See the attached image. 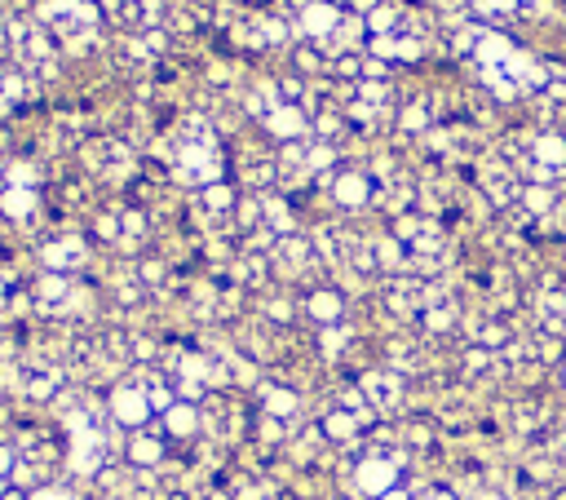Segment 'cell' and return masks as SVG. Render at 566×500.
<instances>
[{
  "instance_id": "16",
  "label": "cell",
  "mask_w": 566,
  "mask_h": 500,
  "mask_svg": "<svg viewBox=\"0 0 566 500\" xmlns=\"http://www.w3.org/2000/svg\"><path fill=\"white\" fill-rule=\"evenodd\" d=\"M346 346H350V328H346V324L319 328V350H324L328 359H341V355H346Z\"/></svg>"
},
{
  "instance_id": "15",
  "label": "cell",
  "mask_w": 566,
  "mask_h": 500,
  "mask_svg": "<svg viewBox=\"0 0 566 500\" xmlns=\"http://www.w3.org/2000/svg\"><path fill=\"white\" fill-rule=\"evenodd\" d=\"M518 204H522V208H526V213H531V217L540 221V217H548V213L557 208V195H553L548 186L531 182V186H522V199H518Z\"/></svg>"
},
{
  "instance_id": "22",
  "label": "cell",
  "mask_w": 566,
  "mask_h": 500,
  "mask_svg": "<svg viewBox=\"0 0 566 500\" xmlns=\"http://www.w3.org/2000/svg\"><path fill=\"white\" fill-rule=\"evenodd\" d=\"M491 359H496L491 350L474 346V350H465V372H469V377H474V372H487V368H491Z\"/></svg>"
},
{
  "instance_id": "17",
  "label": "cell",
  "mask_w": 566,
  "mask_h": 500,
  "mask_svg": "<svg viewBox=\"0 0 566 500\" xmlns=\"http://www.w3.org/2000/svg\"><path fill=\"white\" fill-rule=\"evenodd\" d=\"M359 102H368L377 111H390V85L385 80H359Z\"/></svg>"
},
{
  "instance_id": "28",
  "label": "cell",
  "mask_w": 566,
  "mask_h": 500,
  "mask_svg": "<svg viewBox=\"0 0 566 500\" xmlns=\"http://www.w3.org/2000/svg\"><path fill=\"white\" fill-rule=\"evenodd\" d=\"M133 359H142V363H146V359H155V341L138 337V341H133Z\"/></svg>"
},
{
  "instance_id": "11",
  "label": "cell",
  "mask_w": 566,
  "mask_h": 500,
  "mask_svg": "<svg viewBox=\"0 0 566 500\" xmlns=\"http://www.w3.org/2000/svg\"><path fill=\"white\" fill-rule=\"evenodd\" d=\"M306 315H311L319 328H333V324L346 319V297H341L337 289H315V293L306 297Z\"/></svg>"
},
{
  "instance_id": "30",
  "label": "cell",
  "mask_w": 566,
  "mask_h": 500,
  "mask_svg": "<svg viewBox=\"0 0 566 500\" xmlns=\"http://www.w3.org/2000/svg\"><path fill=\"white\" fill-rule=\"evenodd\" d=\"M6 487H10V482H6V478H0V496H6Z\"/></svg>"
},
{
  "instance_id": "1",
  "label": "cell",
  "mask_w": 566,
  "mask_h": 500,
  "mask_svg": "<svg viewBox=\"0 0 566 500\" xmlns=\"http://www.w3.org/2000/svg\"><path fill=\"white\" fill-rule=\"evenodd\" d=\"M341 19H346V10H341V6H328V0H311V6L302 10V19L293 23V32H297L302 41L324 45V41H333V36H337Z\"/></svg>"
},
{
  "instance_id": "12",
  "label": "cell",
  "mask_w": 566,
  "mask_h": 500,
  "mask_svg": "<svg viewBox=\"0 0 566 500\" xmlns=\"http://www.w3.org/2000/svg\"><path fill=\"white\" fill-rule=\"evenodd\" d=\"M526 155H531L540 169H548V173L557 177V173L566 169V138H562V133H540Z\"/></svg>"
},
{
  "instance_id": "5",
  "label": "cell",
  "mask_w": 566,
  "mask_h": 500,
  "mask_svg": "<svg viewBox=\"0 0 566 500\" xmlns=\"http://www.w3.org/2000/svg\"><path fill=\"white\" fill-rule=\"evenodd\" d=\"M261 129H265L270 138H279V142H302L306 129H311V111H306V107H274V111L261 120Z\"/></svg>"
},
{
  "instance_id": "7",
  "label": "cell",
  "mask_w": 566,
  "mask_h": 500,
  "mask_svg": "<svg viewBox=\"0 0 566 500\" xmlns=\"http://www.w3.org/2000/svg\"><path fill=\"white\" fill-rule=\"evenodd\" d=\"M377 182L368 177V173H333V199L341 204V208H363V204H372L377 199Z\"/></svg>"
},
{
  "instance_id": "26",
  "label": "cell",
  "mask_w": 566,
  "mask_h": 500,
  "mask_svg": "<svg viewBox=\"0 0 566 500\" xmlns=\"http://www.w3.org/2000/svg\"><path fill=\"white\" fill-rule=\"evenodd\" d=\"M14 465H19V452H14V443H0V478H6V482H10Z\"/></svg>"
},
{
  "instance_id": "13",
  "label": "cell",
  "mask_w": 566,
  "mask_h": 500,
  "mask_svg": "<svg viewBox=\"0 0 566 500\" xmlns=\"http://www.w3.org/2000/svg\"><path fill=\"white\" fill-rule=\"evenodd\" d=\"M195 199H199V208H204L208 217H230L235 204H239V191H235L230 182H213V186H204Z\"/></svg>"
},
{
  "instance_id": "27",
  "label": "cell",
  "mask_w": 566,
  "mask_h": 500,
  "mask_svg": "<svg viewBox=\"0 0 566 500\" xmlns=\"http://www.w3.org/2000/svg\"><path fill=\"white\" fill-rule=\"evenodd\" d=\"M265 315H270L274 324H289V319H293V302H265Z\"/></svg>"
},
{
  "instance_id": "18",
  "label": "cell",
  "mask_w": 566,
  "mask_h": 500,
  "mask_svg": "<svg viewBox=\"0 0 566 500\" xmlns=\"http://www.w3.org/2000/svg\"><path fill=\"white\" fill-rule=\"evenodd\" d=\"M283 434H289V421H274V416L261 412V421H257V443H261V447H274V443H283Z\"/></svg>"
},
{
  "instance_id": "21",
  "label": "cell",
  "mask_w": 566,
  "mask_h": 500,
  "mask_svg": "<svg viewBox=\"0 0 566 500\" xmlns=\"http://www.w3.org/2000/svg\"><path fill=\"white\" fill-rule=\"evenodd\" d=\"M293 63H297V72H302V76H315V72H324V67H328V58H324V54H315V50H297V54H293Z\"/></svg>"
},
{
  "instance_id": "10",
  "label": "cell",
  "mask_w": 566,
  "mask_h": 500,
  "mask_svg": "<svg viewBox=\"0 0 566 500\" xmlns=\"http://www.w3.org/2000/svg\"><path fill=\"white\" fill-rule=\"evenodd\" d=\"M257 399H261V412L274 416V421H293L302 412V394L289 390V385H257Z\"/></svg>"
},
{
  "instance_id": "14",
  "label": "cell",
  "mask_w": 566,
  "mask_h": 500,
  "mask_svg": "<svg viewBox=\"0 0 566 500\" xmlns=\"http://www.w3.org/2000/svg\"><path fill=\"white\" fill-rule=\"evenodd\" d=\"M319 430H324V438H328V443L350 447V443L359 438V430H363V425H359V416H350L346 407H333V412L324 416V425H319Z\"/></svg>"
},
{
  "instance_id": "32",
  "label": "cell",
  "mask_w": 566,
  "mask_h": 500,
  "mask_svg": "<svg viewBox=\"0 0 566 500\" xmlns=\"http://www.w3.org/2000/svg\"><path fill=\"white\" fill-rule=\"evenodd\" d=\"M562 447H566V443H562Z\"/></svg>"
},
{
  "instance_id": "24",
  "label": "cell",
  "mask_w": 566,
  "mask_h": 500,
  "mask_svg": "<svg viewBox=\"0 0 566 500\" xmlns=\"http://www.w3.org/2000/svg\"><path fill=\"white\" fill-rule=\"evenodd\" d=\"M394 72V63H385V58H372V54H363V80H385Z\"/></svg>"
},
{
  "instance_id": "25",
  "label": "cell",
  "mask_w": 566,
  "mask_h": 500,
  "mask_svg": "<svg viewBox=\"0 0 566 500\" xmlns=\"http://www.w3.org/2000/svg\"><path fill=\"white\" fill-rule=\"evenodd\" d=\"M138 275H142V284H160L168 271H164V262H155V258H146L142 267H138Z\"/></svg>"
},
{
  "instance_id": "8",
  "label": "cell",
  "mask_w": 566,
  "mask_h": 500,
  "mask_svg": "<svg viewBox=\"0 0 566 500\" xmlns=\"http://www.w3.org/2000/svg\"><path fill=\"white\" fill-rule=\"evenodd\" d=\"M124 456L133 469H160L164 465V434L155 430H133V438L124 443Z\"/></svg>"
},
{
  "instance_id": "20",
  "label": "cell",
  "mask_w": 566,
  "mask_h": 500,
  "mask_svg": "<svg viewBox=\"0 0 566 500\" xmlns=\"http://www.w3.org/2000/svg\"><path fill=\"white\" fill-rule=\"evenodd\" d=\"M333 72L341 76V85H359V80H363V58H359V54H346V58L333 63Z\"/></svg>"
},
{
  "instance_id": "4",
  "label": "cell",
  "mask_w": 566,
  "mask_h": 500,
  "mask_svg": "<svg viewBox=\"0 0 566 500\" xmlns=\"http://www.w3.org/2000/svg\"><path fill=\"white\" fill-rule=\"evenodd\" d=\"M355 482H359V491H368V496L377 500V496H385V491L399 487V465H394L390 456L372 452V456H363V460L355 465Z\"/></svg>"
},
{
  "instance_id": "29",
  "label": "cell",
  "mask_w": 566,
  "mask_h": 500,
  "mask_svg": "<svg viewBox=\"0 0 566 500\" xmlns=\"http://www.w3.org/2000/svg\"><path fill=\"white\" fill-rule=\"evenodd\" d=\"M377 500H416V496H407L403 487H394V491H385V496H377Z\"/></svg>"
},
{
  "instance_id": "23",
  "label": "cell",
  "mask_w": 566,
  "mask_h": 500,
  "mask_svg": "<svg viewBox=\"0 0 566 500\" xmlns=\"http://www.w3.org/2000/svg\"><path fill=\"white\" fill-rule=\"evenodd\" d=\"M142 45H146V58H160V54H168V32H142Z\"/></svg>"
},
{
  "instance_id": "9",
  "label": "cell",
  "mask_w": 566,
  "mask_h": 500,
  "mask_svg": "<svg viewBox=\"0 0 566 500\" xmlns=\"http://www.w3.org/2000/svg\"><path fill=\"white\" fill-rule=\"evenodd\" d=\"M199 430H204V412H199L195 403H182V399H177V403L160 416V434H164V438H195Z\"/></svg>"
},
{
  "instance_id": "31",
  "label": "cell",
  "mask_w": 566,
  "mask_h": 500,
  "mask_svg": "<svg viewBox=\"0 0 566 500\" xmlns=\"http://www.w3.org/2000/svg\"><path fill=\"white\" fill-rule=\"evenodd\" d=\"M562 385H566V363H562Z\"/></svg>"
},
{
  "instance_id": "3",
  "label": "cell",
  "mask_w": 566,
  "mask_h": 500,
  "mask_svg": "<svg viewBox=\"0 0 566 500\" xmlns=\"http://www.w3.org/2000/svg\"><path fill=\"white\" fill-rule=\"evenodd\" d=\"M359 390H363V399H368L377 412H394L399 399H403V377H399L394 368H368V372L359 377Z\"/></svg>"
},
{
  "instance_id": "19",
  "label": "cell",
  "mask_w": 566,
  "mask_h": 500,
  "mask_svg": "<svg viewBox=\"0 0 566 500\" xmlns=\"http://www.w3.org/2000/svg\"><path fill=\"white\" fill-rule=\"evenodd\" d=\"M451 319H456L451 306H429V311H421V324H425L429 333H451Z\"/></svg>"
},
{
  "instance_id": "6",
  "label": "cell",
  "mask_w": 566,
  "mask_h": 500,
  "mask_svg": "<svg viewBox=\"0 0 566 500\" xmlns=\"http://www.w3.org/2000/svg\"><path fill=\"white\" fill-rule=\"evenodd\" d=\"M45 267L54 271V275H67V271H80L85 262H89V248H85V239H76V235H63V239H54V243H45Z\"/></svg>"
},
{
  "instance_id": "2",
  "label": "cell",
  "mask_w": 566,
  "mask_h": 500,
  "mask_svg": "<svg viewBox=\"0 0 566 500\" xmlns=\"http://www.w3.org/2000/svg\"><path fill=\"white\" fill-rule=\"evenodd\" d=\"M107 412H111V421L124 425V430H146V421L155 416L151 403H146V390H142L138 381H133V385H116Z\"/></svg>"
}]
</instances>
